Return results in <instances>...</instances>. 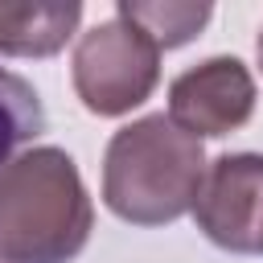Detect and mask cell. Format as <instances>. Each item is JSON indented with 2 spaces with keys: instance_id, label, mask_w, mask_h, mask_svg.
<instances>
[{
  "instance_id": "cell-1",
  "label": "cell",
  "mask_w": 263,
  "mask_h": 263,
  "mask_svg": "<svg viewBox=\"0 0 263 263\" xmlns=\"http://www.w3.org/2000/svg\"><path fill=\"white\" fill-rule=\"evenodd\" d=\"M95 230V205L66 148L41 144L0 173V263H70Z\"/></svg>"
},
{
  "instance_id": "cell-2",
  "label": "cell",
  "mask_w": 263,
  "mask_h": 263,
  "mask_svg": "<svg viewBox=\"0 0 263 263\" xmlns=\"http://www.w3.org/2000/svg\"><path fill=\"white\" fill-rule=\"evenodd\" d=\"M201 140L181 132L168 115L123 123L103 152V205L132 226H164L193 214L205 181Z\"/></svg>"
},
{
  "instance_id": "cell-3",
  "label": "cell",
  "mask_w": 263,
  "mask_h": 263,
  "mask_svg": "<svg viewBox=\"0 0 263 263\" xmlns=\"http://www.w3.org/2000/svg\"><path fill=\"white\" fill-rule=\"evenodd\" d=\"M74 95L90 115L115 119L152 99L160 82V45L127 16L99 21L86 29L70 58Z\"/></svg>"
},
{
  "instance_id": "cell-4",
  "label": "cell",
  "mask_w": 263,
  "mask_h": 263,
  "mask_svg": "<svg viewBox=\"0 0 263 263\" xmlns=\"http://www.w3.org/2000/svg\"><path fill=\"white\" fill-rule=\"evenodd\" d=\"M197 230L234 255H263V156L222 152L193 201Z\"/></svg>"
},
{
  "instance_id": "cell-5",
  "label": "cell",
  "mask_w": 263,
  "mask_h": 263,
  "mask_svg": "<svg viewBox=\"0 0 263 263\" xmlns=\"http://www.w3.org/2000/svg\"><path fill=\"white\" fill-rule=\"evenodd\" d=\"M255 115V78L230 58H205L168 82V119L193 140H218L238 132Z\"/></svg>"
},
{
  "instance_id": "cell-6",
  "label": "cell",
  "mask_w": 263,
  "mask_h": 263,
  "mask_svg": "<svg viewBox=\"0 0 263 263\" xmlns=\"http://www.w3.org/2000/svg\"><path fill=\"white\" fill-rule=\"evenodd\" d=\"M82 21V4H0V53L53 58Z\"/></svg>"
},
{
  "instance_id": "cell-7",
  "label": "cell",
  "mask_w": 263,
  "mask_h": 263,
  "mask_svg": "<svg viewBox=\"0 0 263 263\" xmlns=\"http://www.w3.org/2000/svg\"><path fill=\"white\" fill-rule=\"evenodd\" d=\"M45 132V107L33 82L0 66V173L16 160L21 144H33Z\"/></svg>"
},
{
  "instance_id": "cell-8",
  "label": "cell",
  "mask_w": 263,
  "mask_h": 263,
  "mask_svg": "<svg viewBox=\"0 0 263 263\" xmlns=\"http://www.w3.org/2000/svg\"><path fill=\"white\" fill-rule=\"evenodd\" d=\"M115 12L119 16H127L132 25H140L160 49H177V45H185V41H193L205 25H210V16H214V8L210 4H177V0H136V4H115Z\"/></svg>"
},
{
  "instance_id": "cell-9",
  "label": "cell",
  "mask_w": 263,
  "mask_h": 263,
  "mask_svg": "<svg viewBox=\"0 0 263 263\" xmlns=\"http://www.w3.org/2000/svg\"><path fill=\"white\" fill-rule=\"evenodd\" d=\"M255 53H259V70H263V29H259V41H255Z\"/></svg>"
}]
</instances>
